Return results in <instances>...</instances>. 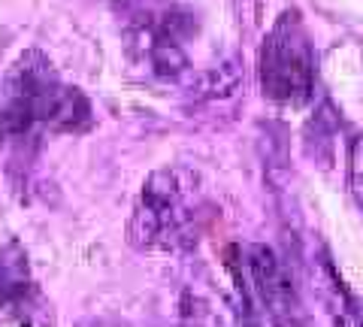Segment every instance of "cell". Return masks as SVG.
<instances>
[{
    "mask_svg": "<svg viewBox=\"0 0 363 327\" xmlns=\"http://www.w3.org/2000/svg\"><path fill=\"white\" fill-rule=\"evenodd\" d=\"M91 125V100L67 85L40 49L21 52L0 85V140L28 145L58 133H85Z\"/></svg>",
    "mask_w": 363,
    "mask_h": 327,
    "instance_id": "obj_1",
    "label": "cell"
},
{
    "mask_svg": "<svg viewBox=\"0 0 363 327\" xmlns=\"http://www.w3.org/2000/svg\"><path fill=\"white\" fill-rule=\"evenodd\" d=\"M203 191L185 167H161L143 182L128 221V240L140 252H176L197 240Z\"/></svg>",
    "mask_w": 363,
    "mask_h": 327,
    "instance_id": "obj_2",
    "label": "cell"
},
{
    "mask_svg": "<svg viewBox=\"0 0 363 327\" xmlns=\"http://www.w3.org/2000/svg\"><path fill=\"white\" fill-rule=\"evenodd\" d=\"M260 92L272 104L303 106L315 92V49L297 9H285L267 31L257 55Z\"/></svg>",
    "mask_w": 363,
    "mask_h": 327,
    "instance_id": "obj_3",
    "label": "cell"
},
{
    "mask_svg": "<svg viewBox=\"0 0 363 327\" xmlns=\"http://www.w3.org/2000/svg\"><path fill=\"white\" fill-rule=\"evenodd\" d=\"M197 31L194 13L176 4L140 6L128 21L130 55L157 79H179L188 70L185 40Z\"/></svg>",
    "mask_w": 363,
    "mask_h": 327,
    "instance_id": "obj_4",
    "label": "cell"
},
{
    "mask_svg": "<svg viewBox=\"0 0 363 327\" xmlns=\"http://www.w3.org/2000/svg\"><path fill=\"white\" fill-rule=\"evenodd\" d=\"M0 318L18 327H52V306L33 282L28 255L16 240L0 249Z\"/></svg>",
    "mask_w": 363,
    "mask_h": 327,
    "instance_id": "obj_5",
    "label": "cell"
},
{
    "mask_svg": "<svg viewBox=\"0 0 363 327\" xmlns=\"http://www.w3.org/2000/svg\"><path fill=\"white\" fill-rule=\"evenodd\" d=\"M248 273H252L255 291L264 303L272 324L279 327H306V312L300 294L291 282L288 267L269 245H252L248 249Z\"/></svg>",
    "mask_w": 363,
    "mask_h": 327,
    "instance_id": "obj_6",
    "label": "cell"
},
{
    "mask_svg": "<svg viewBox=\"0 0 363 327\" xmlns=\"http://www.w3.org/2000/svg\"><path fill=\"white\" fill-rule=\"evenodd\" d=\"M306 276H309L315 297L324 306L333 327H363V303L348 291L342 276L336 273L333 261L324 252H315L306 261Z\"/></svg>",
    "mask_w": 363,
    "mask_h": 327,
    "instance_id": "obj_7",
    "label": "cell"
},
{
    "mask_svg": "<svg viewBox=\"0 0 363 327\" xmlns=\"http://www.w3.org/2000/svg\"><path fill=\"white\" fill-rule=\"evenodd\" d=\"M185 327H227L224 324V315L215 306V300L209 297H200V294H188L185 297Z\"/></svg>",
    "mask_w": 363,
    "mask_h": 327,
    "instance_id": "obj_8",
    "label": "cell"
},
{
    "mask_svg": "<svg viewBox=\"0 0 363 327\" xmlns=\"http://www.w3.org/2000/svg\"><path fill=\"white\" fill-rule=\"evenodd\" d=\"M348 191L357 212L363 216V133L351 140V149H348Z\"/></svg>",
    "mask_w": 363,
    "mask_h": 327,
    "instance_id": "obj_9",
    "label": "cell"
},
{
    "mask_svg": "<svg viewBox=\"0 0 363 327\" xmlns=\"http://www.w3.org/2000/svg\"><path fill=\"white\" fill-rule=\"evenodd\" d=\"M91 327H106V324H91Z\"/></svg>",
    "mask_w": 363,
    "mask_h": 327,
    "instance_id": "obj_10",
    "label": "cell"
}]
</instances>
